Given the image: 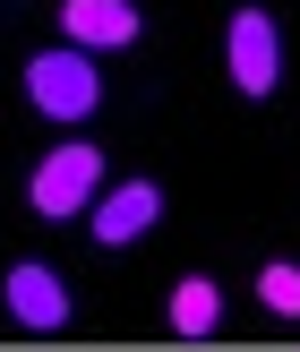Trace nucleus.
Segmentation results:
<instances>
[{"mask_svg":"<svg viewBox=\"0 0 300 352\" xmlns=\"http://www.w3.org/2000/svg\"><path fill=\"white\" fill-rule=\"evenodd\" d=\"M60 34L78 52H120L137 43V9L129 0H60Z\"/></svg>","mask_w":300,"mask_h":352,"instance_id":"nucleus-6","label":"nucleus"},{"mask_svg":"<svg viewBox=\"0 0 300 352\" xmlns=\"http://www.w3.org/2000/svg\"><path fill=\"white\" fill-rule=\"evenodd\" d=\"M223 69H232L240 95H275V86H284V34H275L266 9H232V26H223Z\"/></svg>","mask_w":300,"mask_h":352,"instance_id":"nucleus-3","label":"nucleus"},{"mask_svg":"<svg viewBox=\"0 0 300 352\" xmlns=\"http://www.w3.org/2000/svg\"><path fill=\"white\" fill-rule=\"evenodd\" d=\"M257 301H266L275 318H300V267H292V258H275V267L257 275Z\"/></svg>","mask_w":300,"mask_h":352,"instance_id":"nucleus-8","label":"nucleus"},{"mask_svg":"<svg viewBox=\"0 0 300 352\" xmlns=\"http://www.w3.org/2000/svg\"><path fill=\"white\" fill-rule=\"evenodd\" d=\"M26 103L43 120H86L103 103V78H95V52H78V43H51V52H34L26 60Z\"/></svg>","mask_w":300,"mask_h":352,"instance_id":"nucleus-1","label":"nucleus"},{"mask_svg":"<svg viewBox=\"0 0 300 352\" xmlns=\"http://www.w3.org/2000/svg\"><path fill=\"white\" fill-rule=\"evenodd\" d=\"M154 215H163V189H154V181L95 189V206H86V223H95V241H103V250H129L137 232H154Z\"/></svg>","mask_w":300,"mask_h":352,"instance_id":"nucleus-5","label":"nucleus"},{"mask_svg":"<svg viewBox=\"0 0 300 352\" xmlns=\"http://www.w3.org/2000/svg\"><path fill=\"white\" fill-rule=\"evenodd\" d=\"M95 189H103V146H51L34 164V181H26V206L43 223H60V215H86Z\"/></svg>","mask_w":300,"mask_h":352,"instance_id":"nucleus-2","label":"nucleus"},{"mask_svg":"<svg viewBox=\"0 0 300 352\" xmlns=\"http://www.w3.org/2000/svg\"><path fill=\"white\" fill-rule=\"evenodd\" d=\"M0 292H9V318L26 327V336H60V327H69V284L43 267V258H17Z\"/></svg>","mask_w":300,"mask_h":352,"instance_id":"nucleus-4","label":"nucleus"},{"mask_svg":"<svg viewBox=\"0 0 300 352\" xmlns=\"http://www.w3.org/2000/svg\"><path fill=\"white\" fill-rule=\"evenodd\" d=\"M215 327H223V292L206 275H181L172 284V336H215Z\"/></svg>","mask_w":300,"mask_h":352,"instance_id":"nucleus-7","label":"nucleus"}]
</instances>
